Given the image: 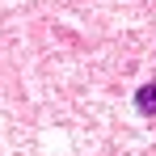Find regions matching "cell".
<instances>
[{"label":"cell","mask_w":156,"mask_h":156,"mask_svg":"<svg viewBox=\"0 0 156 156\" xmlns=\"http://www.w3.org/2000/svg\"><path fill=\"white\" fill-rule=\"evenodd\" d=\"M135 105H139V114H156V80L139 89V97H135Z\"/></svg>","instance_id":"1"}]
</instances>
